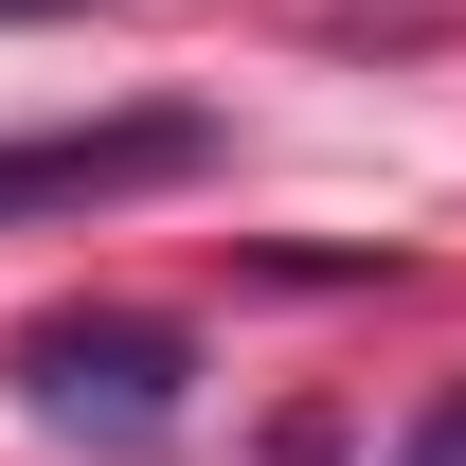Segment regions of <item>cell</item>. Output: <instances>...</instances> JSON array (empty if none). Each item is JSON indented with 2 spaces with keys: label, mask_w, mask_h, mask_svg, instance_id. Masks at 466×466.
I'll return each instance as SVG.
<instances>
[{
  "label": "cell",
  "mask_w": 466,
  "mask_h": 466,
  "mask_svg": "<svg viewBox=\"0 0 466 466\" xmlns=\"http://www.w3.org/2000/svg\"><path fill=\"white\" fill-rule=\"evenodd\" d=\"M179 377H198V341H179V323H36V341H18V395L55 412V431H162L179 412Z\"/></svg>",
  "instance_id": "7a4b0ae2"
},
{
  "label": "cell",
  "mask_w": 466,
  "mask_h": 466,
  "mask_svg": "<svg viewBox=\"0 0 466 466\" xmlns=\"http://www.w3.org/2000/svg\"><path fill=\"white\" fill-rule=\"evenodd\" d=\"M36 18H90V0H0V36H36Z\"/></svg>",
  "instance_id": "277c9868"
},
{
  "label": "cell",
  "mask_w": 466,
  "mask_h": 466,
  "mask_svg": "<svg viewBox=\"0 0 466 466\" xmlns=\"http://www.w3.org/2000/svg\"><path fill=\"white\" fill-rule=\"evenodd\" d=\"M395 466H466V395H449V412H431V431H412V449H395Z\"/></svg>",
  "instance_id": "3957f363"
},
{
  "label": "cell",
  "mask_w": 466,
  "mask_h": 466,
  "mask_svg": "<svg viewBox=\"0 0 466 466\" xmlns=\"http://www.w3.org/2000/svg\"><path fill=\"white\" fill-rule=\"evenodd\" d=\"M179 179H216V108H108V126L0 144V216H108V198H179Z\"/></svg>",
  "instance_id": "6da1fadb"
}]
</instances>
